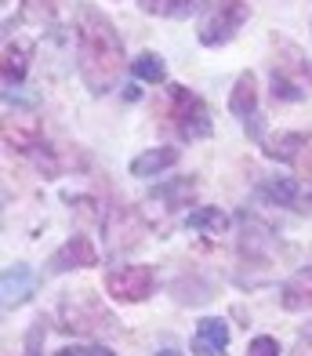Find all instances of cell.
Here are the masks:
<instances>
[{
    "label": "cell",
    "mask_w": 312,
    "mask_h": 356,
    "mask_svg": "<svg viewBox=\"0 0 312 356\" xmlns=\"http://www.w3.org/2000/svg\"><path fill=\"white\" fill-rule=\"evenodd\" d=\"M73 29H76V70L80 80L88 84L91 95H106L117 88V80L127 66V55H124V40L117 33V26L98 8L76 4L73 15Z\"/></svg>",
    "instance_id": "obj_1"
},
{
    "label": "cell",
    "mask_w": 312,
    "mask_h": 356,
    "mask_svg": "<svg viewBox=\"0 0 312 356\" xmlns=\"http://www.w3.org/2000/svg\"><path fill=\"white\" fill-rule=\"evenodd\" d=\"M124 99H127V102H138V99H142V88H138V84H127V88H124Z\"/></svg>",
    "instance_id": "obj_28"
},
{
    "label": "cell",
    "mask_w": 312,
    "mask_h": 356,
    "mask_svg": "<svg viewBox=\"0 0 312 356\" xmlns=\"http://www.w3.org/2000/svg\"><path fill=\"white\" fill-rule=\"evenodd\" d=\"M272 47H276L272 73L294 80L298 88H305V91L312 95V58L302 51L298 44H290V40H272Z\"/></svg>",
    "instance_id": "obj_10"
},
{
    "label": "cell",
    "mask_w": 312,
    "mask_h": 356,
    "mask_svg": "<svg viewBox=\"0 0 312 356\" xmlns=\"http://www.w3.org/2000/svg\"><path fill=\"white\" fill-rule=\"evenodd\" d=\"M280 305L287 313H312V269H302L290 280H284Z\"/></svg>",
    "instance_id": "obj_17"
},
{
    "label": "cell",
    "mask_w": 312,
    "mask_h": 356,
    "mask_svg": "<svg viewBox=\"0 0 312 356\" xmlns=\"http://www.w3.org/2000/svg\"><path fill=\"white\" fill-rule=\"evenodd\" d=\"M229 113L236 120H243L251 138H261V127H258V80L254 73H240L236 84H233V95H229Z\"/></svg>",
    "instance_id": "obj_8"
},
{
    "label": "cell",
    "mask_w": 312,
    "mask_h": 356,
    "mask_svg": "<svg viewBox=\"0 0 312 356\" xmlns=\"http://www.w3.org/2000/svg\"><path fill=\"white\" fill-rule=\"evenodd\" d=\"M44 142V131L37 120H8L4 124V145L15 153H33Z\"/></svg>",
    "instance_id": "obj_18"
},
{
    "label": "cell",
    "mask_w": 312,
    "mask_h": 356,
    "mask_svg": "<svg viewBox=\"0 0 312 356\" xmlns=\"http://www.w3.org/2000/svg\"><path fill=\"white\" fill-rule=\"evenodd\" d=\"M196 193V182L192 178H174V182H163L160 189H153V197L163 200V204H171V207H182L189 197Z\"/></svg>",
    "instance_id": "obj_23"
},
{
    "label": "cell",
    "mask_w": 312,
    "mask_h": 356,
    "mask_svg": "<svg viewBox=\"0 0 312 356\" xmlns=\"http://www.w3.org/2000/svg\"><path fill=\"white\" fill-rule=\"evenodd\" d=\"M33 160L47 178H58V175H69V171H84L88 168V153L80 145L69 142H40L33 149Z\"/></svg>",
    "instance_id": "obj_6"
},
{
    "label": "cell",
    "mask_w": 312,
    "mask_h": 356,
    "mask_svg": "<svg viewBox=\"0 0 312 356\" xmlns=\"http://www.w3.org/2000/svg\"><path fill=\"white\" fill-rule=\"evenodd\" d=\"M51 22H55V4H51V0H22L19 19H15L19 29H33V37L44 33Z\"/></svg>",
    "instance_id": "obj_19"
},
{
    "label": "cell",
    "mask_w": 312,
    "mask_h": 356,
    "mask_svg": "<svg viewBox=\"0 0 312 356\" xmlns=\"http://www.w3.org/2000/svg\"><path fill=\"white\" fill-rule=\"evenodd\" d=\"M153 291H156L153 266L131 262V266H117L106 273V295L120 305H138L145 298H153Z\"/></svg>",
    "instance_id": "obj_5"
},
{
    "label": "cell",
    "mask_w": 312,
    "mask_h": 356,
    "mask_svg": "<svg viewBox=\"0 0 312 356\" xmlns=\"http://www.w3.org/2000/svg\"><path fill=\"white\" fill-rule=\"evenodd\" d=\"M138 8L145 15H156V19H189L196 11V0H138Z\"/></svg>",
    "instance_id": "obj_21"
},
{
    "label": "cell",
    "mask_w": 312,
    "mask_h": 356,
    "mask_svg": "<svg viewBox=\"0 0 312 356\" xmlns=\"http://www.w3.org/2000/svg\"><path fill=\"white\" fill-rule=\"evenodd\" d=\"M4 309H19L26 305L33 295H37V273H33L26 262H15L4 269Z\"/></svg>",
    "instance_id": "obj_13"
},
{
    "label": "cell",
    "mask_w": 312,
    "mask_h": 356,
    "mask_svg": "<svg viewBox=\"0 0 312 356\" xmlns=\"http://www.w3.org/2000/svg\"><path fill=\"white\" fill-rule=\"evenodd\" d=\"M290 356H312V334L298 338V342H294V349H290Z\"/></svg>",
    "instance_id": "obj_27"
},
{
    "label": "cell",
    "mask_w": 312,
    "mask_h": 356,
    "mask_svg": "<svg viewBox=\"0 0 312 356\" xmlns=\"http://www.w3.org/2000/svg\"><path fill=\"white\" fill-rule=\"evenodd\" d=\"M84 356H117L109 346H91V349H84Z\"/></svg>",
    "instance_id": "obj_29"
},
{
    "label": "cell",
    "mask_w": 312,
    "mask_h": 356,
    "mask_svg": "<svg viewBox=\"0 0 312 356\" xmlns=\"http://www.w3.org/2000/svg\"><path fill=\"white\" fill-rule=\"evenodd\" d=\"M247 356H280V342H276L272 334H258L247 346Z\"/></svg>",
    "instance_id": "obj_25"
},
{
    "label": "cell",
    "mask_w": 312,
    "mask_h": 356,
    "mask_svg": "<svg viewBox=\"0 0 312 356\" xmlns=\"http://www.w3.org/2000/svg\"><path fill=\"white\" fill-rule=\"evenodd\" d=\"M29 58H33V37L4 40V88L22 84V76L29 70Z\"/></svg>",
    "instance_id": "obj_16"
},
{
    "label": "cell",
    "mask_w": 312,
    "mask_h": 356,
    "mask_svg": "<svg viewBox=\"0 0 312 356\" xmlns=\"http://www.w3.org/2000/svg\"><path fill=\"white\" fill-rule=\"evenodd\" d=\"M269 88H272V99H276V102H302L305 95H309L305 88H298L294 80H287V76H280V73H272Z\"/></svg>",
    "instance_id": "obj_24"
},
{
    "label": "cell",
    "mask_w": 312,
    "mask_h": 356,
    "mask_svg": "<svg viewBox=\"0 0 312 356\" xmlns=\"http://www.w3.org/2000/svg\"><path fill=\"white\" fill-rule=\"evenodd\" d=\"M186 229L192 233H207V236H218L229 229V215L222 207H196V211L186 215Z\"/></svg>",
    "instance_id": "obj_20"
},
{
    "label": "cell",
    "mask_w": 312,
    "mask_h": 356,
    "mask_svg": "<svg viewBox=\"0 0 312 356\" xmlns=\"http://www.w3.org/2000/svg\"><path fill=\"white\" fill-rule=\"evenodd\" d=\"M261 145H265L269 160H280V164H302V156L309 153V135H302V131H276Z\"/></svg>",
    "instance_id": "obj_14"
},
{
    "label": "cell",
    "mask_w": 312,
    "mask_h": 356,
    "mask_svg": "<svg viewBox=\"0 0 312 356\" xmlns=\"http://www.w3.org/2000/svg\"><path fill=\"white\" fill-rule=\"evenodd\" d=\"M102 229L109 236V251H127L142 240L145 222H142L138 211H131V207H113V211L102 218Z\"/></svg>",
    "instance_id": "obj_9"
},
{
    "label": "cell",
    "mask_w": 312,
    "mask_h": 356,
    "mask_svg": "<svg viewBox=\"0 0 312 356\" xmlns=\"http://www.w3.org/2000/svg\"><path fill=\"white\" fill-rule=\"evenodd\" d=\"M247 19V0H207L200 8V19H196V40L204 47H222L240 33Z\"/></svg>",
    "instance_id": "obj_3"
},
{
    "label": "cell",
    "mask_w": 312,
    "mask_h": 356,
    "mask_svg": "<svg viewBox=\"0 0 312 356\" xmlns=\"http://www.w3.org/2000/svg\"><path fill=\"white\" fill-rule=\"evenodd\" d=\"M229 353V323L222 316H204L192 331V356H225Z\"/></svg>",
    "instance_id": "obj_12"
},
{
    "label": "cell",
    "mask_w": 312,
    "mask_h": 356,
    "mask_svg": "<svg viewBox=\"0 0 312 356\" xmlns=\"http://www.w3.org/2000/svg\"><path fill=\"white\" fill-rule=\"evenodd\" d=\"M258 193H261L269 204H276V207H290V211H298V215H305V211L312 215V193L298 182V178H290V175L261 178Z\"/></svg>",
    "instance_id": "obj_7"
},
{
    "label": "cell",
    "mask_w": 312,
    "mask_h": 356,
    "mask_svg": "<svg viewBox=\"0 0 312 356\" xmlns=\"http://www.w3.org/2000/svg\"><path fill=\"white\" fill-rule=\"evenodd\" d=\"M55 356H76V349H69V346H65V349H58Z\"/></svg>",
    "instance_id": "obj_31"
},
{
    "label": "cell",
    "mask_w": 312,
    "mask_h": 356,
    "mask_svg": "<svg viewBox=\"0 0 312 356\" xmlns=\"http://www.w3.org/2000/svg\"><path fill=\"white\" fill-rule=\"evenodd\" d=\"M40 342H44V320H37L26 334V356H40Z\"/></svg>",
    "instance_id": "obj_26"
},
{
    "label": "cell",
    "mask_w": 312,
    "mask_h": 356,
    "mask_svg": "<svg viewBox=\"0 0 312 356\" xmlns=\"http://www.w3.org/2000/svg\"><path fill=\"white\" fill-rule=\"evenodd\" d=\"M174 164H178V149H171V145H153V149H142L138 156H131V175L156 178L163 171H171Z\"/></svg>",
    "instance_id": "obj_15"
},
{
    "label": "cell",
    "mask_w": 312,
    "mask_h": 356,
    "mask_svg": "<svg viewBox=\"0 0 312 356\" xmlns=\"http://www.w3.org/2000/svg\"><path fill=\"white\" fill-rule=\"evenodd\" d=\"M302 164H305V175H309V178H312V153H309V160H305V156H302Z\"/></svg>",
    "instance_id": "obj_30"
},
{
    "label": "cell",
    "mask_w": 312,
    "mask_h": 356,
    "mask_svg": "<svg viewBox=\"0 0 312 356\" xmlns=\"http://www.w3.org/2000/svg\"><path fill=\"white\" fill-rule=\"evenodd\" d=\"M167 117L174 124L178 138H186V142L211 138V131H215V120H211L207 102L196 91L182 88V84H171L167 88Z\"/></svg>",
    "instance_id": "obj_4"
},
{
    "label": "cell",
    "mask_w": 312,
    "mask_h": 356,
    "mask_svg": "<svg viewBox=\"0 0 312 356\" xmlns=\"http://www.w3.org/2000/svg\"><path fill=\"white\" fill-rule=\"evenodd\" d=\"M58 327L65 334L102 338V334H117V316L106 309L91 287H80V291H65V298L58 302Z\"/></svg>",
    "instance_id": "obj_2"
},
{
    "label": "cell",
    "mask_w": 312,
    "mask_h": 356,
    "mask_svg": "<svg viewBox=\"0 0 312 356\" xmlns=\"http://www.w3.org/2000/svg\"><path fill=\"white\" fill-rule=\"evenodd\" d=\"M131 73L138 80H145V84H163L167 80V66H163V58L156 51H142L131 58Z\"/></svg>",
    "instance_id": "obj_22"
},
{
    "label": "cell",
    "mask_w": 312,
    "mask_h": 356,
    "mask_svg": "<svg viewBox=\"0 0 312 356\" xmlns=\"http://www.w3.org/2000/svg\"><path fill=\"white\" fill-rule=\"evenodd\" d=\"M160 356H182V353H174V349H167V353H160Z\"/></svg>",
    "instance_id": "obj_32"
},
{
    "label": "cell",
    "mask_w": 312,
    "mask_h": 356,
    "mask_svg": "<svg viewBox=\"0 0 312 356\" xmlns=\"http://www.w3.org/2000/svg\"><path fill=\"white\" fill-rule=\"evenodd\" d=\"M98 266V248L91 244V236H69L65 244L47 258V273H69V269H91Z\"/></svg>",
    "instance_id": "obj_11"
}]
</instances>
